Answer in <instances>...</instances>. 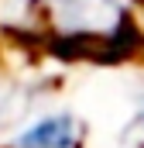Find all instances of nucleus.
Masks as SVG:
<instances>
[{
	"instance_id": "f03ea898",
	"label": "nucleus",
	"mask_w": 144,
	"mask_h": 148,
	"mask_svg": "<svg viewBox=\"0 0 144 148\" xmlns=\"http://www.w3.org/2000/svg\"><path fill=\"white\" fill-rule=\"evenodd\" d=\"M82 138L86 127L75 114H48L28 124L14 138V148H79Z\"/></svg>"
},
{
	"instance_id": "7ed1b4c3",
	"label": "nucleus",
	"mask_w": 144,
	"mask_h": 148,
	"mask_svg": "<svg viewBox=\"0 0 144 148\" xmlns=\"http://www.w3.org/2000/svg\"><path fill=\"white\" fill-rule=\"evenodd\" d=\"M124 145H127V148H144V110L127 124V131H124Z\"/></svg>"
},
{
	"instance_id": "f257e3e1",
	"label": "nucleus",
	"mask_w": 144,
	"mask_h": 148,
	"mask_svg": "<svg viewBox=\"0 0 144 148\" xmlns=\"http://www.w3.org/2000/svg\"><path fill=\"white\" fill-rule=\"evenodd\" d=\"M45 28L72 48L113 45L130 31L127 0H41Z\"/></svg>"
}]
</instances>
